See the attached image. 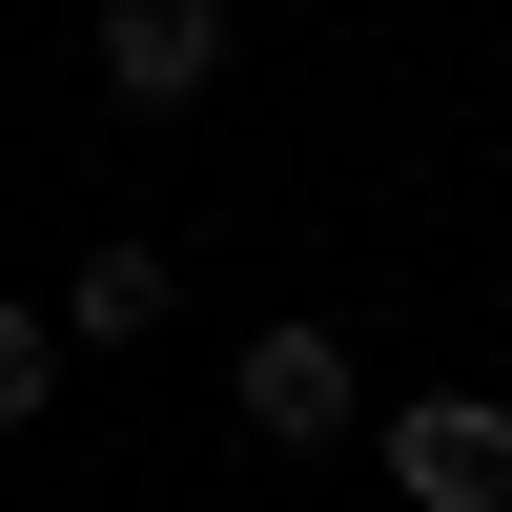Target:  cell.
Returning <instances> with one entry per match:
<instances>
[{
    "label": "cell",
    "instance_id": "1",
    "mask_svg": "<svg viewBox=\"0 0 512 512\" xmlns=\"http://www.w3.org/2000/svg\"><path fill=\"white\" fill-rule=\"evenodd\" d=\"M369 451H390L410 512H512V410H492V390H410Z\"/></svg>",
    "mask_w": 512,
    "mask_h": 512
},
{
    "label": "cell",
    "instance_id": "2",
    "mask_svg": "<svg viewBox=\"0 0 512 512\" xmlns=\"http://www.w3.org/2000/svg\"><path fill=\"white\" fill-rule=\"evenodd\" d=\"M82 62H103L123 123H185L205 82H226V0H103V41H82Z\"/></svg>",
    "mask_w": 512,
    "mask_h": 512
},
{
    "label": "cell",
    "instance_id": "3",
    "mask_svg": "<svg viewBox=\"0 0 512 512\" xmlns=\"http://www.w3.org/2000/svg\"><path fill=\"white\" fill-rule=\"evenodd\" d=\"M226 410H246V431H267V451H328V431H349V328H246V349H226Z\"/></svg>",
    "mask_w": 512,
    "mask_h": 512
},
{
    "label": "cell",
    "instance_id": "4",
    "mask_svg": "<svg viewBox=\"0 0 512 512\" xmlns=\"http://www.w3.org/2000/svg\"><path fill=\"white\" fill-rule=\"evenodd\" d=\"M41 328H62V349H144V328H164V246H82Z\"/></svg>",
    "mask_w": 512,
    "mask_h": 512
},
{
    "label": "cell",
    "instance_id": "5",
    "mask_svg": "<svg viewBox=\"0 0 512 512\" xmlns=\"http://www.w3.org/2000/svg\"><path fill=\"white\" fill-rule=\"evenodd\" d=\"M41 410H62V328L0 308V431H41Z\"/></svg>",
    "mask_w": 512,
    "mask_h": 512
}]
</instances>
